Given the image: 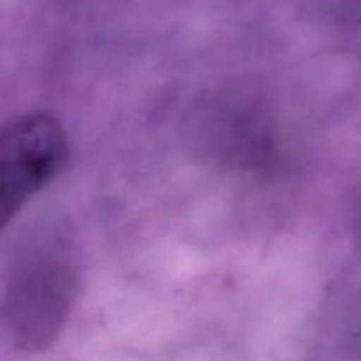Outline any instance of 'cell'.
Returning a JSON list of instances; mask_svg holds the SVG:
<instances>
[{"label":"cell","instance_id":"obj_1","mask_svg":"<svg viewBox=\"0 0 361 361\" xmlns=\"http://www.w3.org/2000/svg\"><path fill=\"white\" fill-rule=\"evenodd\" d=\"M80 275L66 235L46 231L18 257L4 296V321L14 344L23 351L49 348L62 331Z\"/></svg>","mask_w":361,"mask_h":361},{"label":"cell","instance_id":"obj_2","mask_svg":"<svg viewBox=\"0 0 361 361\" xmlns=\"http://www.w3.org/2000/svg\"><path fill=\"white\" fill-rule=\"evenodd\" d=\"M67 157V134L55 116L32 113L0 129V229L60 175Z\"/></svg>","mask_w":361,"mask_h":361}]
</instances>
